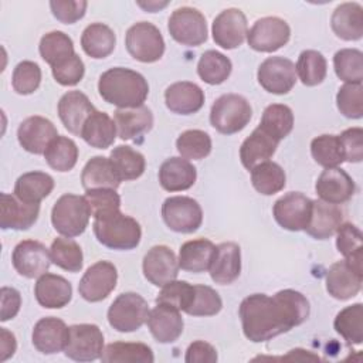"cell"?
<instances>
[{"instance_id":"cell-34","label":"cell","mask_w":363,"mask_h":363,"mask_svg":"<svg viewBox=\"0 0 363 363\" xmlns=\"http://www.w3.org/2000/svg\"><path fill=\"white\" fill-rule=\"evenodd\" d=\"M216 245L207 238L186 241L179 251V268L187 272H204L208 269Z\"/></svg>"},{"instance_id":"cell-54","label":"cell","mask_w":363,"mask_h":363,"mask_svg":"<svg viewBox=\"0 0 363 363\" xmlns=\"http://www.w3.org/2000/svg\"><path fill=\"white\" fill-rule=\"evenodd\" d=\"M336 105L343 116L360 119L363 116V85L345 84L340 86L336 95Z\"/></svg>"},{"instance_id":"cell-51","label":"cell","mask_w":363,"mask_h":363,"mask_svg":"<svg viewBox=\"0 0 363 363\" xmlns=\"http://www.w3.org/2000/svg\"><path fill=\"white\" fill-rule=\"evenodd\" d=\"M177 152L183 159L200 160L211 152V138L200 129H189L180 133L176 140Z\"/></svg>"},{"instance_id":"cell-14","label":"cell","mask_w":363,"mask_h":363,"mask_svg":"<svg viewBox=\"0 0 363 363\" xmlns=\"http://www.w3.org/2000/svg\"><path fill=\"white\" fill-rule=\"evenodd\" d=\"M259 85L275 95L288 94L296 82L295 64L284 57H269L258 68Z\"/></svg>"},{"instance_id":"cell-32","label":"cell","mask_w":363,"mask_h":363,"mask_svg":"<svg viewBox=\"0 0 363 363\" xmlns=\"http://www.w3.org/2000/svg\"><path fill=\"white\" fill-rule=\"evenodd\" d=\"M333 33L345 41H356L363 37V9L359 3L339 4L330 18Z\"/></svg>"},{"instance_id":"cell-23","label":"cell","mask_w":363,"mask_h":363,"mask_svg":"<svg viewBox=\"0 0 363 363\" xmlns=\"http://www.w3.org/2000/svg\"><path fill=\"white\" fill-rule=\"evenodd\" d=\"M95 111L88 96L79 91H69L58 101V116L62 125L77 136H81L85 121Z\"/></svg>"},{"instance_id":"cell-49","label":"cell","mask_w":363,"mask_h":363,"mask_svg":"<svg viewBox=\"0 0 363 363\" xmlns=\"http://www.w3.org/2000/svg\"><path fill=\"white\" fill-rule=\"evenodd\" d=\"M38 50L41 58L50 64V67H54L60 61L75 54L72 40L62 31H51L44 34Z\"/></svg>"},{"instance_id":"cell-61","label":"cell","mask_w":363,"mask_h":363,"mask_svg":"<svg viewBox=\"0 0 363 363\" xmlns=\"http://www.w3.org/2000/svg\"><path fill=\"white\" fill-rule=\"evenodd\" d=\"M1 295V315L0 320L6 322L9 319H13L21 306V296L20 292L10 286H3L0 291Z\"/></svg>"},{"instance_id":"cell-1","label":"cell","mask_w":363,"mask_h":363,"mask_svg":"<svg viewBox=\"0 0 363 363\" xmlns=\"http://www.w3.org/2000/svg\"><path fill=\"white\" fill-rule=\"evenodd\" d=\"M309 302L298 291L282 289L272 296L252 294L240 303V318L244 336L261 343L289 332L309 316Z\"/></svg>"},{"instance_id":"cell-39","label":"cell","mask_w":363,"mask_h":363,"mask_svg":"<svg viewBox=\"0 0 363 363\" xmlns=\"http://www.w3.org/2000/svg\"><path fill=\"white\" fill-rule=\"evenodd\" d=\"M336 247L345 259L359 272H363V237L352 223L340 224L336 231Z\"/></svg>"},{"instance_id":"cell-9","label":"cell","mask_w":363,"mask_h":363,"mask_svg":"<svg viewBox=\"0 0 363 363\" xmlns=\"http://www.w3.org/2000/svg\"><path fill=\"white\" fill-rule=\"evenodd\" d=\"M162 217L166 225L182 234H190L199 230L203 221L200 204L187 196H173L162 204Z\"/></svg>"},{"instance_id":"cell-18","label":"cell","mask_w":363,"mask_h":363,"mask_svg":"<svg viewBox=\"0 0 363 363\" xmlns=\"http://www.w3.org/2000/svg\"><path fill=\"white\" fill-rule=\"evenodd\" d=\"M58 136L54 123L43 116L34 115L24 119L17 129V139L21 147L34 155H44L48 145Z\"/></svg>"},{"instance_id":"cell-46","label":"cell","mask_w":363,"mask_h":363,"mask_svg":"<svg viewBox=\"0 0 363 363\" xmlns=\"http://www.w3.org/2000/svg\"><path fill=\"white\" fill-rule=\"evenodd\" d=\"M45 162L57 172H69L78 160V147L67 136H57L44 152Z\"/></svg>"},{"instance_id":"cell-45","label":"cell","mask_w":363,"mask_h":363,"mask_svg":"<svg viewBox=\"0 0 363 363\" xmlns=\"http://www.w3.org/2000/svg\"><path fill=\"white\" fill-rule=\"evenodd\" d=\"M333 326L346 342L360 345L363 342V305L353 303L342 309L336 315Z\"/></svg>"},{"instance_id":"cell-59","label":"cell","mask_w":363,"mask_h":363,"mask_svg":"<svg viewBox=\"0 0 363 363\" xmlns=\"http://www.w3.org/2000/svg\"><path fill=\"white\" fill-rule=\"evenodd\" d=\"M345 162L359 163L363 159V129L349 128L339 135Z\"/></svg>"},{"instance_id":"cell-25","label":"cell","mask_w":363,"mask_h":363,"mask_svg":"<svg viewBox=\"0 0 363 363\" xmlns=\"http://www.w3.org/2000/svg\"><path fill=\"white\" fill-rule=\"evenodd\" d=\"M342 221L343 210L339 204H332L320 199L312 200V211L305 231L316 240H326L337 231Z\"/></svg>"},{"instance_id":"cell-50","label":"cell","mask_w":363,"mask_h":363,"mask_svg":"<svg viewBox=\"0 0 363 363\" xmlns=\"http://www.w3.org/2000/svg\"><path fill=\"white\" fill-rule=\"evenodd\" d=\"M311 153L315 162L325 169L337 167L345 162L337 135H320L311 142Z\"/></svg>"},{"instance_id":"cell-60","label":"cell","mask_w":363,"mask_h":363,"mask_svg":"<svg viewBox=\"0 0 363 363\" xmlns=\"http://www.w3.org/2000/svg\"><path fill=\"white\" fill-rule=\"evenodd\" d=\"M217 359V350L204 340L193 342L184 356L186 363H216Z\"/></svg>"},{"instance_id":"cell-41","label":"cell","mask_w":363,"mask_h":363,"mask_svg":"<svg viewBox=\"0 0 363 363\" xmlns=\"http://www.w3.org/2000/svg\"><path fill=\"white\" fill-rule=\"evenodd\" d=\"M251 183L258 193L271 196L285 187L286 176L278 163L268 160L251 170Z\"/></svg>"},{"instance_id":"cell-17","label":"cell","mask_w":363,"mask_h":363,"mask_svg":"<svg viewBox=\"0 0 363 363\" xmlns=\"http://www.w3.org/2000/svg\"><path fill=\"white\" fill-rule=\"evenodd\" d=\"M143 275L155 286H163L174 281L179 274V261L166 245L152 247L143 257Z\"/></svg>"},{"instance_id":"cell-12","label":"cell","mask_w":363,"mask_h":363,"mask_svg":"<svg viewBox=\"0 0 363 363\" xmlns=\"http://www.w3.org/2000/svg\"><path fill=\"white\" fill-rule=\"evenodd\" d=\"M116 281V267L109 261H98L82 275L78 292L88 302H99L115 289Z\"/></svg>"},{"instance_id":"cell-15","label":"cell","mask_w":363,"mask_h":363,"mask_svg":"<svg viewBox=\"0 0 363 363\" xmlns=\"http://www.w3.org/2000/svg\"><path fill=\"white\" fill-rule=\"evenodd\" d=\"M11 261L14 269L26 278H38L44 275L52 262L45 245L34 240L18 242L13 250Z\"/></svg>"},{"instance_id":"cell-20","label":"cell","mask_w":363,"mask_h":363,"mask_svg":"<svg viewBox=\"0 0 363 363\" xmlns=\"http://www.w3.org/2000/svg\"><path fill=\"white\" fill-rule=\"evenodd\" d=\"M40 204L21 201L14 194H0V227L3 230H28L37 221Z\"/></svg>"},{"instance_id":"cell-43","label":"cell","mask_w":363,"mask_h":363,"mask_svg":"<svg viewBox=\"0 0 363 363\" xmlns=\"http://www.w3.org/2000/svg\"><path fill=\"white\" fill-rule=\"evenodd\" d=\"M259 126L278 142H281L291 133L294 128L292 109L282 104L268 105L262 113Z\"/></svg>"},{"instance_id":"cell-26","label":"cell","mask_w":363,"mask_h":363,"mask_svg":"<svg viewBox=\"0 0 363 363\" xmlns=\"http://www.w3.org/2000/svg\"><path fill=\"white\" fill-rule=\"evenodd\" d=\"M31 339L38 352L54 354L64 350L68 339V328L65 322L58 318H43L34 325Z\"/></svg>"},{"instance_id":"cell-42","label":"cell","mask_w":363,"mask_h":363,"mask_svg":"<svg viewBox=\"0 0 363 363\" xmlns=\"http://www.w3.org/2000/svg\"><path fill=\"white\" fill-rule=\"evenodd\" d=\"M231 61L224 54L208 50L203 52L197 64V74L199 77L210 85H220L223 84L231 74Z\"/></svg>"},{"instance_id":"cell-16","label":"cell","mask_w":363,"mask_h":363,"mask_svg":"<svg viewBox=\"0 0 363 363\" xmlns=\"http://www.w3.org/2000/svg\"><path fill=\"white\" fill-rule=\"evenodd\" d=\"M213 40L224 50L240 47L247 38V18L240 9H227L213 21Z\"/></svg>"},{"instance_id":"cell-57","label":"cell","mask_w":363,"mask_h":363,"mask_svg":"<svg viewBox=\"0 0 363 363\" xmlns=\"http://www.w3.org/2000/svg\"><path fill=\"white\" fill-rule=\"evenodd\" d=\"M54 79L64 86H74L77 85L85 72V65L79 55L75 52L68 58L60 61L54 67H51Z\"/></svg>"},{"instance_id":"cell-28","label":"cell","mask_w":363,"mask_h":363,"mask_svg":"<svg viewBox=\"0 0 363 363\" xmlns=\"http://www.w3.org/2000/svg\"><path fill=\"white\" fill-rule=\"evenodd\" d=\"M34 295L43 308L60 309L71 301L72 286L64 277L45 272L38 277L34 286Z\"/></svg>"},{"instance_id":"cell-44","label":"cell","mask_w":363,"mask_h":363,"mask_svg":"<svg viewBox=\"0 0 363 363\" xmlns=\"http://www.w3.org/2000/svg\"><path fill=\"white\" fill-rule=\"evenodd\" d=\"M52 264L68 272H79L84 264V255L79 244L69 237H58L50 248Z\"/></svg>"},{"instance_id":"cell-22","label":"cell","mask_w":363,"mask_h":363,"mask_svg":"<svg viewBox=\"0 0 363 363\" xmlns=\"http://www.w3.org/2000/svg\"><path fill=\"white\" fill-rule=\"evenodd\" d=\"M363 272L356 271L346 259L332 264L326 274V291L339 301L356 296L362 288Z\"/></svg>"},{"instance_id":"cell-52","label":"cell","mask_w":363,"mask_h":363,"mask_svg":"<svg viewBox=\"0 0 363 363\" xmlns=\"http://www.w3.org/2000/svg\"><path fill=\"white\" fill-rule=\"evenodd\" d=\"M85 191V200L89 206L91 216L95 220H101L121 211V197L116 190L91 189Z\"/></svg>"},{"instance_id":"cell-62","label":"cell","mask_w":363,"mask_h":363,"mask_svg":"<svg viewBox=\"0 0 363 363\" xmlns=\"http://www.w3.org/2000/svg\"><path fill=\"white\" fill-rule=\"evenodd\" d=\"M16 337L6 328H0V360L4 362L11 357L16 352Z\"/></svg>"},{"instance_id":"cell-63","label":"cell","mask_w":363,"mask_h":363,"mask_svg":"<svg viewBox=\"0 0 363 363\" xmlns=\"http://www.w3.org/2000/svg\"><path fill=\"white\" fill-rule=\"evenodd\" d=\"M284 359H295V360H319L318 356L312 354L311 352L308 350H303V349H292L289 350L288 356H285Z\"/></svg>"},{"instance_id":"cell-21","label":"cell","mask_w":363,"mask_h":363,"mask_svg":"<svg viewBox=\"0 0 363 363\" xmlns=\"http://www.w3.org/2000/svg\"><path fill=\"white\" fill-rule=\"evenodd\" d=\"M147 328L159 343H173L183 332V318L180 311L167 303H156L149 312Z\"/></svg>"},{"instance_id":"cell-38","label":"cell","mask_w":363,"mask_h":363,"mask_svg":"<svg viewBox=\"0 0 363 363\" xmlns=\"http://www.w3.org/2000/svg\"><path fill=\"white\" fill-rule=\"evenodd\" d=\"M116 44L115 33L111 27L102 23L89 24L81 35V45L86 55L91 58H105L113 50Z\"/></svg>"},{"instance_id":"cell-55","label":"cell","mask_w":363,"mask_h":363,"mask_svg":"<svg viewBox=\"0 0 363 363\" xmlns=\"http://www.w3.org/2000/svg\"><path fill=\"white\" fill-rule=\"evenodd\" d=\"M41 82V68L34 61H21L16 65L11 77L13 89L20 95L33 94Z\"/></svg>"},{"instance_id":"cell-31","label":"cell","mask_w":363,"mask_h":363,"mask_svg":"<svg viewBox=\"0 0 363 363\" xmlns=\"http://www.w3.org/2000/svg\"><path fill=\"white\" fill-rule=\"evenodd\" d=\"M197 179L196 167L183 157L166 159L159 169V183L167 191L190 189Z\"/></svg>"},{"instance_id":"cell-13","label":"cell","mask_w":363,"mask_h":363,"mask_svg":"<svg viewBox=\"0 0 363 363\" xmlns=\"http://www.w3.org/2000/svg\"><path fill=\"white\" fill-rule=\"evenodd\" d=\"M312 200L299 191H291L274 204L272 214L275 221L285 230L301 231L309 223Z\"/></svg>"},{"instance_id":"cell-40","label":"cell","mask_w":363,"mask_h":363,"mask_svg":"<svg viewBox=\"0 0 363 363\" xmlns=\"http://www.w3.org/2000/svg\"><path fill=\"white\" fill-rule=\"evenodd\" d=\"M109 159H111L113 169L118 173L121 182L135 180V179L140 177L146 167L145 156L140 152H138L126 145H121V146L115 147L111 152Z\"/></svg>"},{"instance_id":"cell-8","label":"cell","mask_w":363,"mask_h":363,"mask_svg":"<svg viewBox=\"0 0 363 363\" xmlns=\"http://www.w3.org/2000/svg\"><path fill=\"white\" fill-rule=\"evenodd\" d=\"M104 335L96 325L79 323L68 328V339L64 347L67 357L75 362H92L101 359Z\"/></svg>"},{"instance_id":"cell-5","label":"cell","mask_w":363,"mask_h":363,"mask_svg":"<svg viewBox=\"0 0 363 363\" xmlns=\"http://www.w3.org/2000/svg\"><path fill=\"white\" fill-rule=\"evenodd\" d=\"M252 116L250 102L238 94H225L217 98L210 111L211 126L223 133L233 135L242 130Z\"/></svg>"},{"instance_id":"cell-36","label":"cell","mask_w":363,"mask_h":363,"mask_svg":"<svg viewBox=\"0 0 363 363\" xmlns=\"http://www.w3.org/2000/svg\"><path fill=\"white\" fill-rule=\"evenodd\" d=\"M54 189V179L44 172H27L14 184V196L24 203L40 204Z\"/></svg>"},{"instance_id":"cell-7","label":"cell","mask_w":363,"mask_h":363,"mask_svg":"<svg viewBox=\"0 0 363 363\" xmlns=\"http://www.w3.org/2000/svg\"><path fill=\"white\" fill-rule=\"evenodd\" d=\"M128 52L140 62H156L163 57L164 40L156 26L139 21L129 27L125 37Z\"/></svg>"},{"instance_id":"cell-30","label":"cell","mask_w":363,"mask_h":363,"mask_svg":"<svg viewBox=\"0 0 363 363\" xmlns=\"http://www.w3.org/2000/svg\"><path fill=\"white\" fill-rule=\"evenodd\" d=\"M113 122L118 136L122 140H129L152 129L153 113L145 105L138 108H118L113 113Z\"/></svg>"},{"instance_id":"cell-58","label":"cell","mask_w":363,"mask_h":363,"mask_svg":"<svg viewBox=\"0 0 363 363\" xmlns=\"http://www.w3.org/2000/svg\"><path fill=\"white\" fill-rule=\"evenodd\" d=\"M88 3L84 0H52L50 9L52 16L64 24H74L85 16Z\"/></svg>"},{"instance_id":"cell-53","label":"cell","mask_w":363,"mask_h":363,"mask_svg":"<svg viewBox=\"0 0 363 363\" xmlns=\"http://www.w3.org/2000/svg\"><path fill=\"white\" fill-rule=\"evenodd\" d=\"M194 299V285L186 281H170L162 286L156 303H167L186 312Z\"/></svg>"},{"instance_id":"cell-35","label":"cell","mask_w":363,"mask_h":363,"mask_svg":"<svg viewBox=\"0 0 363 363\" xmlns=\"http://www.w3.org/2000/svg\"><path fill=\"white\" fill-rule=\"evenodd\" d=\"M116 126L113 119L101 111H95L85 121L81 132V138L92 147L106 149L116 138Z\"/></svg>"},{"instance_id":"cell-33","label":"cell","mask_w":363,"mask_h":363,"mask_svg":"<svg viewBox=\"0 0 363 363\" xmlns=\"http://www.w3.org/2000/svg\"><path fill=\"white\" fill-rule=\"evenodd\" d=\"M81 183L85 190L91 189H113L121 184V179L113 169L111 159L94 156L86 162L81 173Z\"/></svg>"},{"instance_id":"cell-24","label":"cell","mask_w":363,"mask_h":363,"mask_svg":"<svg viewBox=\"0 0 363 363\" xmlns=\"http://www.w3.org/2000/svg\"><path fill=\"white\" fill-rule=\"evenodd\" d=\"M208 272L216 284H233L241 272V251L238 244L221 242L216 245Z\"/></svg>"},{"instance_id":"cell-11","label":"cell","mask_w":363,"mask_h":363,"mask_svg":"<svg viewBox=\"0 0 363 363\" xmlns=\"http://www.w3.org/2000/svg\"><path fill=\"white\" fill-rule=\"evenodd\" d=\"M291 37L288 23L279 17H262L247 33L248 45L259 52H274L284 47Z\"/></svg>"},{"instance_id":"cell-64","label":"cell","mask_w":363,"mask_h":363,"mask_svg":"<svg viewBox=\"0 0 363 363\" xmlns=\"http://www.w3.org/2000/svg\"><path fill=\"white\" fill-rule=\"evenodd\" d=\"M169 4V1H146V3H143V1H138V6L139 7H142L143 10H146V11H150V13H155V11H159L160 9H163V7H166Z\"/></svg>"},{"instance_id":"cell-48","label":"cell","mask_w":363,"mask_h":363,"mask_svg":"<svg viewBox=\"0 0 363 363\" xmlns=\"http://www.w3.org/2000/svg\"><path fill=\"white\" fill-rule=\"evenodd\" d=\"M335 72L346 84H362L363 79V54L356 48L339 50L333 57Z\"/></svg>"},{"instance_id":"cell-4","label":"cell","mask_w":363,"mask_h":363,"mask_svg":"<svg viewBox=\"0 0 363 363\" xmlns=\"http://www.w3.org/2000/svg\"><path fill=\"white\" fill-rule=\"evenodd\" d=\"M91 218V210L85 196L62 194L51 211V223L57 233L64 237H77L85 231Z\"/></svg>"},{"instance_id":"cell-19","label":"cell","mask_w":363,"mask_h":363,"mask_svg":"<svg viewBox=\"0 0 363 363\" xmlns=\"http://www.w3.org/2000/svg\"><path fill=\"white\" fill-rule=\"evenodd\" d=\"M315 190L320 200L332 204H342L352 199L356 186L353 179L343 169L328 167L319 174Z\"/></svg>"},{"instance_id":"cell-27","label":"cell","mask_w":363,"mask_h":363,"mask_svg":"<svg viewBox=\"0 0 363 363\" xmlns=\"http://www.w3.org/2000/svg\"><path fill=\"white\" fill-rule=\"evenodd\" d=\"M166 106L179 115H191L199 112L204 105L203 89L189 81L174 82L164 91Z\"/></svg>"},{"instance_id":"cell-10","label":"cell","mask_w":363,"mask_h":363,"mask_svg":"<svg viewBox=\"0 0 363 363\" xmlns=\"http://www.w3.org/2000/svg\"><path fill=\"white\" fill-rule=\"evenodd\" d=\"M167 30L172 38L182 45L197 47L207 40L206 18L193 7L176 9L169 17Z\"/></svg>"},{"instance_id":"cell-6","label":"cell","mask_w":363,"mask_h":363,"mask_svg":"<svg viewBox=\"0 0 363 363\" xmlns=\"http://www.w3.org/2000/svg\"><path fill=\"white\" fill-rule=\"evenodd\" d=\"M149 312L147 302L143 296L136 292H125L111 303L108 322L118 332H135L146 323Z\"/></svg>"},{"instance_id":"cell-29","label":"cell","mask_w":363,"mask_h":363,"mask_svg":"<svg viewBox=\"0 0 363 363\" xmlns=\"http://www.w3.org/2000/svg\"><path fill=\"white\" fill-rule=\"evenodd\" d=\"M278 143L279 142L275 138H272L258 125L240 147V159L242 166L247 170H252L255 166L268 162L274 156Z\"/></svg>"},{"instance_id":"cell-56","label":"cell","mask_w":363,"mask_h":363,"mask_svg":"<svg viewBox=\"0 0 363 363\" xmlns=\"http://www.w3.org/2000/svg\"><path fill=\"white\" fill-rule=\"evenodd\" d=\"M221 308L223 301L213 288L207 285H194V299L186 313L191 316H213L218 313Z\"/></svg>"},{"instance_id":"cell-2","label":"cell","mask_w":363,"mask_h":363,"mask_svg":"<svg viewBox=\"0 0 363 363\" xmlns=\"http://www.w3.org/2000/svg\"><path fill=\"white\" fill-rule=\"evenodd\" d=\"M98 91L102 99L118 108L142 106L149 94L145 77L133 69L115 67L102 72L98 81Z\"/></svg>"},{"instance_id":"cell-3","label":"cell","mask_w":363,"mask_h":363,"mask_svg":"<svg viewBox=\"0 0 363 363\" xmlns=\"http://www.w3.org/2000/svg\"><path fill=\"white\" fill-rule=\"evenodd\" d=\"M92 228L96 240L111 250H133L139 245L142 238L139 223L133 217L121 211L109 217L95 220Z\"/></svg>"},{"instance_id":"cell-37","label":"cell","mask_w":363,"mask_h":363,"mask_svg":"<svg viewBox=\"0 0 363 363\" xmlns=\"http://www.w3.org/2000/svg\"><path fill=\"white\" fill-rule=\"evenodd\" d=\"M152 349L140 342H113L104 347V363H153Z\"/></svg>"},{"instance_id":"cell-47","label":"cell","mask_w":363,"mask_h":363,"mask_svg":"<svg viewBox=\"0 0 363 363\" xmlns=\"http://www.w3.org/2000/svg\"><path fill=\"white\" fill-rule=\"evenodd\" d=\"M295 71L303 85L315 86L326 78L328 64L322 52L316 50H305L298 57Z\"/></svg>"}]
</instances>
